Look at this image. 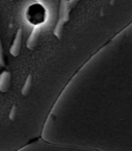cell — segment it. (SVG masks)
Masks as SVG:
<instances>
[{"label":"cell","instance_id":"cell-3","mask_svg":"<svg viewBox=\"0 0 132 151\" xmlns=\"http://www.w3.org/2000/svg\"><path fill=\"white\" fill-rule=\"evenodd\" d=\"M40 34H41V25H38V26L34 27L32 31H31L30 35H29L28 39H27V47L29 50H33L36 46L38 39L40 37Z\"/></svg>","mask_w":132,"mask_h":151},{"label":"cell","instance_id":"cell-8","mask_svg":"<svg viewBox=\"0 0 132 151\" xmlns=\"http://www.w3.org/2000/svg\"><path fill=\"white\" fill-rule=\"evenodd\" d=\"M78 1H80V0H69L70 6H71L72 8H73V7H75V6H76V4L78 3Z\"/></svg>","mask_w":132,"mask_h":151},{"label":"cell","instance_id":"cell-5","mask_svg":"<svg viewBox=\"0 0 132 151\" xmlns=\"http://www.w3.org/2000/svg\"><path fill=\"white\" fill-rule=\"evenodd\" d=\"M31 88H32V76L31 75H28L27 77L26 81H25L24 86H23V88H22V95L23 96H27L31 91Z\"/></svg>","mask_w":132,"mask_h":151},{"label":"cell","instance_id":"cell-9","mask_svg":"<svg viewBox=\"0 0 132 151\" xmlns=\"http://www.w3.org/2000/svg\"><path fill=\"white\" fill-rule=\"evenodd\" d=\"M36 2H38V3H40V4H42L44 3V0H35Z\"/></svg>","mask_w":132,"mask_h":151},{"label":"cell","instance_id":"cell-7","mask_svg":"<svg viewBox=\"0 0 132 151\" xmlns=\"http://www.w3.org/2000/svg\"><path fill=\"white\" fill-rule=\"evenodd\" d=\"M16 114H17V106L14 105L12 107V109H10V111H9V119L14 120L15 118H16Z\"/></svg>","mask_w":132,"mask_h":151},{"label":"cell","instance_id":"cell-10","mask_svg":"<svg viewBox=\"0 0 132 151\" xmlns=\"http://www.w3.org/2000/svg\"><path fill=\"white\" fill-rule=\"evenodd\" d=\"M10 1H14V0H10Z\"/></svg>","mask_w":132,"mask_h":151},{"label":"cell","instance_id":"cell-4","mask_svg":"<svg viewBox=\"0 0 132 151\" xmlns=\"http://www.w3.org/2000/svg\"><path fill=\"white\" fill-rule=\"evenodd\" d=\"M10 79H12L10 72L3 71L0 74V91L6 93L8 91L10 86Z\"/></svg>","mask_w":132,"mask_h":151},{"label":"cell","instance_id":"cell-1","mask_svg":"<svg viewBox=\"0 0 132 151\" xmlns=\"http://www.w3.org/2000/svg\"><path fill=\"white\" fill-rule=\"evenodd\" d=\"M71 9L72 7L70 6L69 0H61L60 7H59L58 20H57V23L54 27V34L58 39H60L61 36H62L64 25L69 21V14Z\"/></svg>","mask_w":132,"mask_h":151},{"label":"cell","instance_id":"cell-6","mask_svg":"<svg viewBox=\"0 0 132 151\" xmlns=\"http://www.w3.org/2000/svg\"><path fill=\"white\" fill-rule=\"evenodd\" d=\"M4 65H5V62H4V56H3V47H2L1 37H0V67H3Z\"/></svg>","mask_w":132,"mask_h":151},{"label":"cell","instance_id":"cell-2","mask_svg":"<svg viewBox=\"0 0 132 151\" xmlns=\"http://www.w3.org/2000/svg\"><path fill=\"white\" fill-rule=\"evenodd\" d=\"M22 41H23V30L20 28L17 31V34L15 36V39L12 41V44L9 50V52L12 57H18L20 55L21 47H22Z\"/></svg>","mask_w":132,"mask_h":151}]
</instances>
